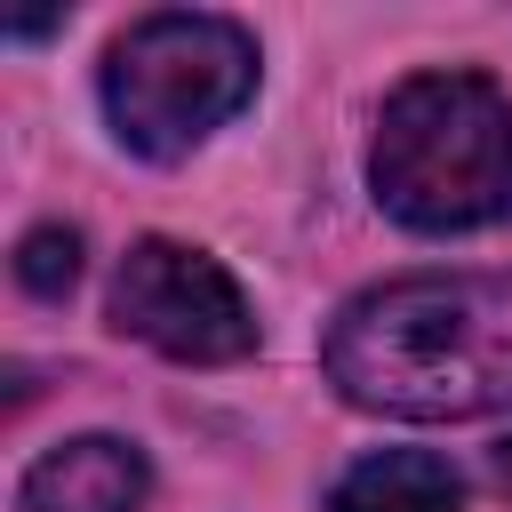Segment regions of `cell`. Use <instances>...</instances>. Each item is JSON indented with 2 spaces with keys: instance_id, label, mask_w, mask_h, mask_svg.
Returning <instances> with one entry per match:
<instances>
[{
  "instance_id": "277c9868",
  "label": "cell",
  "mask_w": 512,
  "mask_h": 512,
  "mask_svg": "<svg viewBox=\"0 0 512 512\" xmlns=\"http://www.w3.org/2000/svg\"><path fill=\"white\" fill-rule=\"evenodd\" d=\"M112 328L184 360V368H224L256 352V312L232 288V272L184 240H136L112 272Z\"/></svg>"
},
{
  "instance_id": "ba28073f",
  "label": "cell",
  "mask_w": 512,
  "mask_h": 512,
  "mask_svg": "<svg viewBox=\"0 0 512 512\" xmlns=\"http://www.w3.org/2000/svg\"><path fill=\"white\" fill-rule=\"evenodd\" d=\"M488 480L512 496V440H496V448H488Z\"/></svg>"
},
{
  "instance_id": "52a82bcc",
  "label": "cell",
  "mask_w": 512,
  "mask_h": 512,
  "mask_svg": "<svg viewBox=\"0 0 512 512\" xmlns=\"http://www.w3.org/2000/svg\"><path fill=\"white\" fill-rule=\"evenodd\" d=\"M16 280H24L32 296H64V288L80 280V232H72V224H40V232H24V248H16Z\"/></svg>"
},
{
  "instance_id": "8992f818",
  "label": "cell",
  "mask_w": 512,
  "mask_h": 512,
  "mask_svg": "<svg viewBox=\"0 0 512 512\" xmlns=\"http://www.w3.org/2000/svg\"><path fill=\"white\" fill-rule=\"evenodd\" d=\"M328 512H464V480L432 448H384L336 480Z\"/></svg>"
},
{
  "instance_id": "6da1fadb",
  "label": "cell",
  "mask_w": 512,
  "mask_h": 512,
  "mask_svg": "<svg viewBox=\"0 0 512 512\" xmlns=\"http://www.w3.org/2000/svg\"><path fill=\"white\" fill-rule=\"evenodd\" d=\"M328 384L376 416H488L512 408V272H408L360 288L328 344Z\"/></svg>"
},
{
  "instance_id": "3957f363",
  "label": "cell",
  "mask_w": 512,
  "mask_h": 512,
  "mask_svg": "<svg viewBox=\"0 0 512 512\" xmlns=\"http://www.w3.org/2000/svg\"><path fill=\"white\" fill-rule=\"evenodd\" d=\"M256 96V40L232 16L160 8L128 24L104 56V112L112 136L144 160H184L208 128H224Z\"/></svg>"
},
{
  "instance_id": "7a4b0ae2",
  "label": "cell",
  "mask_w": 512,
  "mask_h": 512,
  "mask_svg": "<svg viewBox=\"0 0 512 512\" xmlns=\"http://www.w3.org/2000/svg\"><path fill=\"white\" fill-rule=\"evenodd\" d=\"M368 184L416 232H472L512 216V96L480 72L400 80L376 120Z\"/></svg>"
},
{
  "instance_id": "5b68a950",
  "label": "cell",
  "mask_w": 512,
  "mask_h": 512,
  "mask_svg": "<svg viewBox=\"0 0 512 512\" xmlns=\"http://www.w3.org/2000/svg\"><path fill=\"white\" fill-rule=\"evenodd\" d=\"M144 456L112 432H80L64 448H48L24 488H16V512H144Z\"/></svg>"
}]
</instances>
